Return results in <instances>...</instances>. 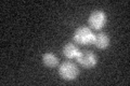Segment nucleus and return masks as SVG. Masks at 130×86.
<instances>
[{"mask_svg":"<svg viewBox=\"0 0 130 86\" xmlns=\"http://www.w3.org/2000/svg\"><path fill=\"white\" fill-rule=\"evenodd\" d=\"M107 23V16L101 10L93 11L92 13L89 15L88 24L90 26V29L93 30H100L106 25Z\"/></svg>","mask_w":130,"mask_h":86,"instance_id":"7ed1b4c3","label":"nucleus"},{"mask_svg":"<svg viewBox=\"0 0 130 86\" xmlns=\"http://www.w3.org/2000/svg\"><path fill=\"white\" fill-rule=\"evenodd\" d=\"M76 59L80 66L85 69H91L98 63L95 54H93L91 51H79V54Z\"/></svg>","mask_w":130,"mask_h":86,"instance_id":"20e7f679","label":"nucleus"},{"mask_svg":"<svg viewBox=\"0 0 130 86\" xmlns=\"http://www.w3.org/2000/svg\"><path fill=\"white\" fill-rule=\"evenodd\" d=\"M42 63L48 68H55L59 65V58L56 57L53 53L48 52L42 56Z\"/></svg>","mask_w":130,"mask_h":86,"instance_id":"0eeeda50","label":"nucleus"},{"mask_svg":"<svg viewBox=\"0 0 130 86\" xmlns=\"http://www.w3.org/2000/svg\"><path fill=\"white\" fill-rule=\"evenodd\" d=\"M93 37H94V34H93L92 30L89 27L79 26L78 28H76V30L74 31L73 39H74L75 43L81 44V45H88V44L92 43Z\"/></svg>","mask_w":130,"mask_h":86,"instance_id":"f257e3e1","label":"nucleus"},{"mask_svg":"<svg viewBox=\"0 0 130 86\" xmlns=\"http://www.w3.org/2000/svg\"><path fill=\"white\" fill-rule=\"evenodd\" d=\"M79 74V69L72 61H65L59 67V75L65 81H74Z\"/></svg>","mask_w":130,"mask_h":86,"instance_id":"f03ea898","label":"nucleus"},{"mask_svg":"<svg viewBox=\"0 0 130 86\" xmlns=\"http://www.w3.org/2000/svg\"><path fill=\"white\" fill-rule=\"evenodd\" d=\"M79 48L77 47V45L73 42H68L66 43L62 48V53L63 55L66 57L67 59H74L77 58V56L79 54Z\"/></svg>","mask_w":130,"mask_h":86,"instance_id":"423d86ee","label":"nucleus"},{"mask_svg":"<svg viewBox=\"0 0 130 86\" xmlns=\"http://www.w3.org/2000/svg\"><path fill=\"white\" fill-rule=\"evenodd\" d=\"M92 44L99 50H105L111 44V39H109L108 35H106L105 32H99L93 37Z\"/></svg>","mask_w":130,"mask_h":86,"instance_id":"39448f33","label":"nucleus"}]
</instances>
